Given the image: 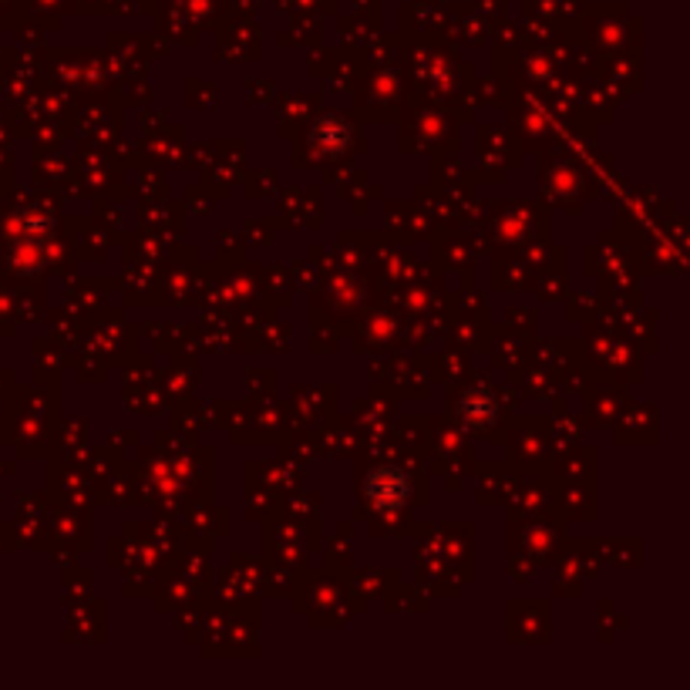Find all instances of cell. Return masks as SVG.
<instances>
[{
  "label": "cell",
  "mask_w": 690,
  "mask_h": 690,
  "mask_svg": "<svg viewBox=\"0 0 690 690\" xmlns=\"http://www.w3.org/2000/svg\"><path fill=\"white\" fill-rule=\"evenodd\" d=\"M364 498L375 505L378 513H398L411 498V479L398 465H378L364 479Z\"/></svg>",
  "instance_id": "1"
}]
</instances>
